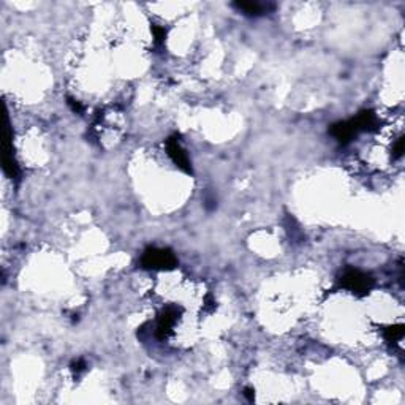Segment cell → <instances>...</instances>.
<instances>
[{
  "instance_id": "cell-1",
  "label": "cell",
  "mask_w": 405,
  "mask_h": 405,
  "mask_svg": "<svg viewBox=\"0 0 405 405\" xmlns=\"http://www.w3.org/2000/svg\"><path fill=\"white\" fill-rule=\"evenodd\" d=\"M141 265L146 269H171L176 266V258L165 249H147L141 258Z\"/></svg>"
},
{
  "instance_id": "cell-2",
  "label": "cell",
  "mask_w": 405,
  "mask_h": 405,
  "mask_svg": "<svg viewBox=\"0 0 405 405\" xmlns=\"http://www.w3.org/2000/svg\"><path fill=\"white\" fill-rule=\"evenodd\" d=\"M342 285L348 288L356 295H366L374 285V280L366 272H361L358 269H348L342 277Z\"/></svg>"
},
{
  "instance_id": "cell-3",
  "label": "cell",
  "mask_w": 405,
  "mask_h": 405,
  "mask_svg": "<svg viewBox=\"0 0 405 405\" xmlns=\"http://www.w3.org/2000/svg\"><path fill=\"white\" fill-rule=\"evenodd\" d=\"M166 150H168V155L171 157L173 162L181 168L182 171L192 173V166H190V162H188V157L176 138H169L166 141Z\"/></svg>"
},
{
  "instance_id": "cell-4",
  "label": "cell",
  "mask_w": 405,
  "mask_h": 405,
  "mask_svg": "<svg viewBox=\"0 0 405 405\" xmlns=\"http://www.w3.org/2000/svg\"><path fill=\"white\" fill-rule=\"evenodd\" d=\"M176 322H177V309H174V307L165 309V312L160 315L158 323H157V336L160 339H165L169 333L173 331Z\"/></svg>"
},
{
  "instance_id": "cell-5",
  "label": "cell",
  "mask_w": 405,
  "mask_h": 405,
  "mask_svg": "<svg viewBox=\"0 0 405 405\" xmlns=\"http://www.w3.org/2000/svg\"><path fill=\"white\" fill-rule=\"evenodd\" d=\"M234 6H236L241 13L249 14V16H260L268 11V5L258 3V2H238L234 3Z\"/></svg>"
},
{
  "instance_id": "cell-6",
  "label": "cell",
  "mask_w": 405,
  "mask_h": 405,
  "mask_svg": "<svg viewBox=\"0 0 405 405\" xmlns=\"http://www.w3.org/2000/svg\"><path fill=\"white\" fill-rule=\"evenodd\" d=\"M383 334H385L386 341H388V342H396V341H399V339H402V336H404V326L402 325H399V326H390V328L385 329Z\"/></svg>"
},
{
  "instance_id": "cell-7",
  "label": "cell",
  "mask_w": 405,
  "mask_h": 405,
  "mask_svg": "<svg viewBox=\"0 0 405 405\" xmlns=\"http://www.w3.org/2000/svg\"><path fill=\"white\" fill-rule=\"evenodd\" d=\"M152 32H154V36H155V40H157V41H163V40H165L166 30L163 29V27L154 25V27H152Z\"/></svg>"
},
{
  "instance_id": "cell-8",
  "label": "cell",
  "mask_w": 405,
  "mask_h": 405,
  "mask_svg": "<svg viewBox=\"0 0 405 405\" xmlns=\"http://www.w3.org/2000/svg\"><path fill=\"white\" fill-rule=\"evenodd\" d=\"M68 105L71 106V109L74 111V112H81L82 111V106L79 105L78 101H74V100H71V98H68Z\"/></svg>"
},
{
  "instance_id": "cell-9",
  "label": "cell",
  "mask_w": 405,
  "mask_h": 405,
  "mask_svg": "<svg viewBox=\"0 0 405 405\" xmlns=\"http://www.w3.org/2000/svg\"><path fill=\"white\" fill-rule=\"evenodd\" d=\"M82 369H84V363H82V361H78V363H74V364H73V371H78V372H79V371H82Z\"/></svg>"
},
{
  "instance_id": "cell-10",
  "label": "cell",
  "mask_w": 405,
  "mask_h": 405,
  "mask_svg": "<svg viewBox=\"0 0 405 405\" xmlns=\"http://www.w3.org/2000/svg\"><path fill=\"white\" fill-rule=\"evenodd\" d=\"M244 396H246V398H247L250 402L253 401V391H252L250 388H247V390H246V393H244Z\"/></svg>"
}]
</instances>
